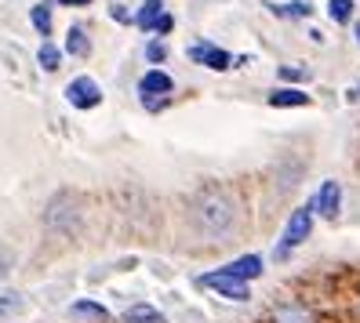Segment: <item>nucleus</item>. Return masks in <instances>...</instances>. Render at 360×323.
<instances>
[{
  "instance_id": "obj_1",
  "label": "nucleus",
  "mask_w": 360,
  "mask_h": 323,
  "mask_svg": "<svg viewBox=\"0 0 360 323\" xmlns=\"http://www.w3.org/2000/svg\"><path fill=\"white\" fill-rule=\"evenodd\" d=\"M189 225L197 236H204L207 244H226L233 232H237V197L219 185V182H204L186 204Z\"/></svg>"
},
{
  "instance_id": "obj_2",
  "label": "nucleus",
  "mask_w": 360,
  "mask_h": 323,
  "mask_svg": "<svg viewBox=\"0 0 360 323\" xmlns=\"http://www.w3.org/2000/svg\"><path fill=\"white\" fill-rule=\"evenodd\" d=\"M84 222V207H80V197L73 189H62L48 200V211H44V229L55 232V236H73Z\"/></svg>"
},
{
  "instance_id": "obj_3",
  "label": "nucleus",
  "mask_w": 360,
  "mask_h": 323,
  "mask_svg": "<svg viewBox=\"0 0 360 323\" xmlns=\"http://www.w3.org/2000/svg\"><path fill=\"white\" fill-rule=\"evenodd\" d=\"M313 204H306V207H295L291 214H288V225H284V232H281V247H277V258H288L295 247H302L306 240H309V232H313Z\"/></svg>"
},
{
  "instance_id": "obj_4",
  "label": "nucleus",
  "mask_w": 360,
  "mask_h": 323,
  "mask_svg": "<svg viewBox=\"0 0 360 323\" xmlns=\"http://www.w3.org/2000/svg\"><path fill=\"white\" fill-rule=\"evenodd\" d=\"M172 91H175V80L167 77L164 70H150V73H142V80H139V95H142V102L150 105V110H160Z\"/></svg>"
},
{
  "instance_id": "obj_5",
  "label": "nucleus",
  "mask_w": 360,
  "mask_h": 323,
  "mask_svg": "<svg viewBox=\"0 0 360 323\" xmlns=\"http://www.w3.org/2000/svg\"><path fill=\"white\" fill-rule=\"evenodd\" d=\"M66 102L73 105V110H95V105H102L98 80H91V77H73V80L66 84Z\"/></svg>"
},
{
  "instance_id": "obj_6",
  "label": "nucleus",
  "mask_w": 360,
  "mask_h": 323,
  "mask_svg": "<svg viewBox=\"0 0 360 323\" xmlns=\"http://www.w3.org/2000/svg\"><path fill=\"white\" fill-rule=\"evenodd\" d=\"M197 284H200V287H211V291H219V294L229 298V301H248V298H251V291H248L244 279H233V276H226V272H207V276L197 279Z\"/></svg>"
},
{
  "instance_id": "obj_7",
  "label": "nucleus",
  "mask_w": 360,
  "mask_h": 323,
  "mask_svg": "<svg viewBox=\"0 0 360 323\" xmlns=\"http://www.w3.org/2000/svg\"><path fill=\"white\" fill-rule=\"evenodd\" d=\"M186 55L193 58L197 66H207V70H215V73H222V70L233 66V55L226 48H219V44H207V40H204V44H193Z\"/></svg>"
},
{
  "instance_id": "obj_8",
  "label": "nucleus",
  "mask_w": 360,
  "mask_h": 323,
  "mask_svg": "<svg viewBox=\"0 0 360 323\" xmlns=\"http://www.w3.org/2000/svg\"><path fill=\"white\" fill-rule=\"evenodd\" d=\"M338 207H342V185H338L335 178H328L321 189H316L313 211L321 214V218H338Z\"/></svg>"
},
{
  "instance_id": "obj_9",
  "label": "nucleus",
  "mask_w": 360,
  "mask_h": 323,
  "mask_svg": "<svg viewBox=\"0 0 360 323\" xmlns=\"http://www.w3.org/2000/svg\"><path fill=\"white\" fill-rule=\"evenodd\" d=\"M219 272H226V276H233V279H259L262 276V258L259 254H240V258H233V262H226Z\"/></svg>"
},
{
  "instance_id": "obj_10",
  "label": "nucleus",
  "mask_w": 360,
  "mask_h": 323,
  "mask_svg": "<svg viewBox=\"0 0 360 323\" xmlns=\"http://www.w3.org/2000/svg\"><path fill=\"white\" fill-rule=\"evenodd\" d=\"M269 323H313V312L306 305H299V301H281V305L273 309Z\"/></svg>"
},
{
  "instance_id": "obj_11",
  "label": "nucleus",
  "mask_w": 360,
  "mask_h": 323,
  "mask_svg": "<svg viewBox=\"0 0 360 323\" xmlns=\"http://www.w3.org/2000/svg\"><path fill=\"white\" fill-rule=\"evenodd\" d=\"M266 102L273 110H295V105H309V95L302 88H277V91H269Z\"/></svg>"
},
{
  "instance_id": "obj_12",
  "label": "nucleus",
  "mask_w": 360,
  "mask_h": 323,
  "mask_svg": "<svg viewBox=\"0 0 360 323\" xmlns=\"http://www.w3.org/2000/svg\"><path fill=\"white\" fill-rule=\"evenodd\" d=\"M160 18H164V0H142V8L135 11V26L146 29V33H153Z\"/></svg>"
},
{
  "instance_id": "obj_13",
  "label": "nucleus",
  "mask_w": 360,
  "mask_h": 323,
  "mask_svg": "<svg viewBox=\"0 0 360 323\" xmlns=\"http://www.w3.org/2000/svg\"><path fill=\"white\" fill-rule=\"evenodd\" d=\"M66 55H73V58H88L91 55V40H88V33H84L80 26H70V33H66Z\"/></svg>"
},
{
  "instance_id": "obj_14",
  "label": "nucleus",
  "mask_w": 360,
  "mask_h": 323,
  "mask_svg": "<svg viewBox=\"0 0 360 323\" xmlns=\"http://www.w3.org/2000/svg\"><path fill=\"white\" fill-rule=\"evenodd\" d=\"M124 323H167V319H164V312H157L153 305L139 301V305H131L128 312H124Z\"/></svg>"
},
{
  "instance_id": "obj_15",
  "label": "nucleus",
  "mask_w": 360,
  "mask_h": 323,
  "mask_svg": "<svg viewBox=\"0 0 360 323\" xmlns=\"http://www.w3.org/2000/svg\"><path fill=\"white\" fill-rule=\"evenodd\" d=\"M62 55H66V51H62V48H55L51 40H44V44H40V51H37L40 70H44V73H55V70L62 66Z\"/></svg>"
},
{
  "instance_id": "obj_16",
  "label": "nucleus",
  "mask_w": 360,
  "mask_h": 323,
  "mask_svg": "<svg viewBox=\"0 0 360 323\" xmlns=\"http://www.w3.org/2000/svg\"><path fill=\"white\" fill-rule=\"evenodd\" d=\"M70 316H73V319H110V312H105L98 301H73Z\"/></svg>"
},
{
  "instance_id": "obj_17",
  "label": "nucleus",
  "mask_w": 360,
  "mask_h": 323,
  "mask_svg": "<svg viewBox=\"0 0 360 323\" xmlns=\"http://www.w3.org/2000/svg\"><path fill=\"white\" fill-rule=\"evenodd\" d=\"M30 22L40 37H51V8L48 4H33L30 8Z\"/></svg>"
},
{
  "instance_id": "obj_18",
  "label": "nucleus",
  "mask_w": 360,
  "mask_h": 323,
  "mask_svg": "<svg viewBox=\"0 0 360 323\" xmlns=\"http://www.w3.org/2000/svg\"><path fill=\"white\" fill-rule=\"evenodd\" d=\"M273 15H291V18H309L313 15V4L309 0H291V4H269Z\"/></svg>"
},
{
  "instance_id": "obj_19",
  "label": "nucleus",
  "mask_w": 360,
  "mask_h": 323,
  "mask_svg": "<svg viewBox=\"0 0 360 323\" xmlns=\"http://www.w3.org/2000/svg\"><path fill=\"white\" fill-rule=\"evenodd\" d=\"M328 18L338 26H346L353 18V0H328Z\"/></svg>"
},
{
  "instance_id": "obj_20",
  "label": "nucleus",
  "mask_w": 360,
  "mask_h": 323,
  "mask_svg": "<svg viewBox=\"0 0 360 323\" xmlns=\"http://www.w3.org/2000/svg\"><path fill=\"white\" fill-rule=\"evenodd\" d=\"M22 309V294L18 291H8V294H0V319H8L11 312Z\"/></svg>"
},
{
  "instance_id": "obj_21",
  "label": "nucleus",
  "mask_w": 360,
  "mask_h": 323,
  "mask_svg": "<svg viewBox=\"0 0 360 323\" xmlns=\"http://www.w3.org/2000/svg\"><path fill=\"white\" fill-rule=\"evenodd\" d=\"M146 58H150V62H153V66H157V62H164V58H167V48L160 44V40H153V44H150V48H146Z\"/></svg>"
},
{
  "instance_id": "obj_22",
  "label": "nucleus",
  "mask_w": 360,
  "mask_h": 323,
  "mask_svg": "<svg viewBox=\"0 0 360 323\" xmlns=\"http://www.w3.org/2000/svg\"><path fill=\"white\" fill-rule=\"evenodd\" d=\"M281 77L284 80H306L309 73H306V66H281Z\"/></svg>"
},
{
  "instance_id": "obj_23",
  "label": "nucleus",
  "mask_w": 360,
  "mask_h": 323,
  "mask_svg": "<svg viewBox=\"0 0 360 323\" xmlns=\"http://www.w3.org/2000/svg\"><path fill=\"white\" fill-rule=\"evenodd\" d=\"M110 15L117 18V22H135V15H128V8H124V4H117V0L110 4Z\"/></svg>"
},
{
  "instance_id": "obj_24",
  "label": "nucleus",
  "mask_w": 360,
  "mask_h": 323,
  "mask_svg": "<svg viewBox=\"0 0 360 323\" xmlns=\"http://www.w3.org/2000/svg\"><path fill=\"white\" fill-rule=\"evenodd\" d=\"M11 272V251L8 247H0V279H4Z\"/></svg>"
},
{
  "instance_id": "obj_25",
  "label": "nucleus",
  "mask_w": 360,
  "mask_h": 323,
  "mask_svg": "<svg viewBox=\"0 0 360 323\" xmlns=\"http://www.w3.org/2000/svg\"><path fill=\"white\" fill-rule=\"evenodd\" d=\"M172 29H175V18H172V15L164 11V18L157 22V29H153V33H160V37H164V33H172Z\"/></svg>"
},
{
  "instance_id": "obj_26",
  "label": "nucleus",
  "mask_w": 360,
  "mask_h": 323,
  "mask_svg": "<svg viewBox=\"0 0 360 323\" xmlns=\"http://www.w3.org/2000/svg\"><path fill=\"white\" fill-rule=\"evenodd\" d=\"M55 4H58V8H88L91 0H55Z\"/></svg>"
},
{
  "instance_id": "obj_27",
  "label": "nucleus",
  "mask_w": 360,
  "mask_h": 323,
  "mask_svg": "<svg viewBox=\"0 0 360 323\" xmlns=\"http://www.w3.org/2000/svg\"><path fill=\"white\" fill-rule=\"evenodd\" d=\"M356 40H360V22H356Z\"/></svg>"
}]
</instances>
